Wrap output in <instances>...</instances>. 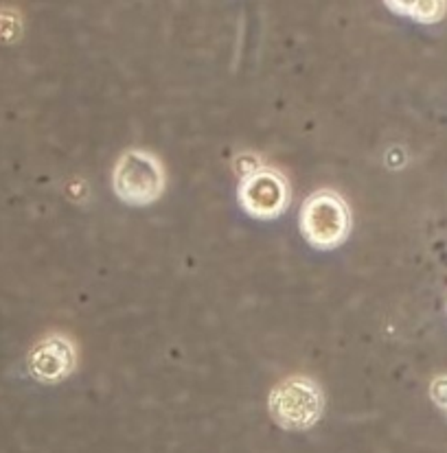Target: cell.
<instances>
[{
	"label": "cell",
	"mask_w": 447,
	"mask_h": 453,
	"mask_svg": "<svg viewBox=\"0 0 447 453\" xmlns=\"http://www.w3.org/2000/svg\"><path fill=\"white\" fill-rule=\"evenodd\" d=\"M301 233L318 250H334L351 233V211L335 191L312 193L301 208Z\"/></svg>",
	"instance_id": "obj_1"
},
{
	"label": "cell",
	"mask_w": 447,
	"mask_h": 453,
	"mask_svg": "<svg viewBox=\"0 0 447 453\" xmlns=\"http://www.w3.org/2000/svg\"><path fill=\"white\" fill-rule=\"evenodd\" d=\"M268 408L276 425L289 432H303L320 420L325 396L310 377H288L272 388Z\"/></svg>",
	"instance_id": "obj_2"
},
{
	"label": "cell",
	"mask_w": 447,
	"mask_h": 453,
	"mask_svg": "<svg viewBox=\"0 0 447 453\" xmlns=\"http://www.w3.org/2000/svg\"><path fill=\"white\" fill-rule=\"evenodd\" d=\"M114 193L130 206L154 204L165 191V169L154 154L130 150L119 158L112 173Z\"/></svg>",
	"instance_id": "obj_3"
},
{
	"label": "cell",
	"mask_w": 447,
	"mask_h": 453,
	"mask_svg": "<svg viewBox=\"0 0 447 453\" xmlns=\"http://www.w3.org/2000/svg\"><path fill=\"white\" fill-rule=\"evenodd\" d=\"M239 204L255 219H276L289 204V184L283 173L255 166L239 182Z\"/></svg>",
	"instance_id": "obj_4"
},
{
	"label": "cell",
	"mask_w": 447,
	"mask_h": 453,
	"mask_svg": "<svg viewBox=\"0 0 447 453\" xmlns=\"http://www.w3.org/2000/svg\"><path fill=\"white\" fill-rule=\"evenodd\" d=\"M77 350L66 335L44 337L29 353V372L42 383H59L75 371Z\"/></svg>",
	"instance_id": "obj_5"
},
{
	"label": "cell",
	"mask_w": 447,
	"mask_h": 453,
	"mask_svg": "<svg viewBox=\"0 0 447 453\" xmlns=\"http://www.w3.org/2000/svg\"><path fill=\"white\" fill-rule=\"evenodd\" d=\"M386 7L417 22H426V25L439 22L447 12V4L441 3V0H430V3H386Z\"/></svg>",
	"instance_id": "obj_6"
},
{
	"label": "cell",
	"mask_w": 447,
	"mask_h": 453,
	"mask_svg": "<svg viewBox=\"0 0 447 453\" xmlns=\"http://www.w3.org/2000/svg\"><path fill=\"white\" fill-rule=\"evenodd\" d=\"M430 396L436 405L447 414V374H441L430 383Z\"/></svg>",
	"instance_id": "obj_7"
}]
</instances>
